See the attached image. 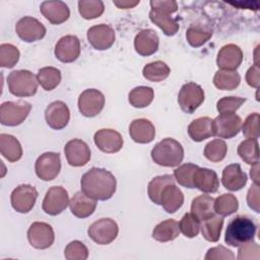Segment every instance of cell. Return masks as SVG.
I'll use <instances>...</instances> for the list:
<instances>
[{"label": "cell", "instance_id": "6da1fadb", "mask_svg": "<svg viewBox=\"0 0 260 260\" xmlns=\"http://www.w3.org/2000/svg\"><path fill=\"white\" fill-rule=\"evenodd\" d=\"M81 191L94 200H108L116 192V178L101 168H91L81 177Z\"/></svg>", "mask_w": 260, "mask_h": 260}, {"label": "cell", "instance_id": "7a4b0ae2", "mask_svg": "<svg viewBox=\"0 0 260 260\" xmlns=\"http://www.w3.org/2000/svg\"><path fill=\"white\" fill-rule=\"evenodd\" d=\"M257 225L255 221L246 215H238L233 218L225 230L224 242L232 247H240L253 241Z\"/></svg>", "mask_w": 260, "mask_h": 260}, {"label": "cell", "instance_id": "3957f363", "mask_svg": "<svg viewBox=\"0 0 260 260\" xmlns=\"http://www.w3.org/2000/svg\"><path fill=\"white\" fill-rule=\"evenodd\" d=\"M152 160L161 167L179 166L184 158V148L173 138H165L154 145L150 152Z\"/></svg>", "mask_w": 260, "mask_h": 260}, {"label": "cell", "instance_id": "277c9868", "mask_svg": "<svg viewBox=\"0 0 260 260\" xmlns=\"http://www.w3.org/2000/svg\"><path fill=\"white\" fill-rule=\"evenodd\" d=\"M9 92L15 96H32L38 90L37 76L29 70H14L7 77Z\"/></svg>", "mask_w": 260, "mask_h": 260}, {"label": "cell", "instance_id": "5b68a950", "mask_svg": "<svg viewBox=\"0 0 260 260\" xmlns=\"http://www.w3.org/2000/svg\"><path fill=\"white\" fill-rule=\"evenodd\" d=\"M31 110L29 103L25 101L5 102L0 106V123L5 126L20 125Z\"/></svg>", "mask_w": 260, "mask_h": 260}, {"label": "cell", "instance_id": "8992f818", "mask_svg": "<svg viewBox=\"0 0 260 260\" xmlns=\"http://www.w3.org/2000/svg\"><path fill=\"white\" fill-rule=\"evenodd\" d=\"M119 228L112 218H101L92 222L88 230V237L99 245H109L118 236Z\"/></svg>", "mask_w": 260, "mask_h": 260}, {"label": "cell", "instance_id": "52a82bcc", "mask_svg": "<svg viewBox=\"0 0 260 260\" xmlns=\"http://www.w3.org/2000/svg\"><path fill=\"white\" fill-rule=\"evenodd\" d=\"M204 101V90L195 82H187L182 85L179 94L178 103L183 112L192 114Z\"/></svg>", "mask_w": 260, "mask_h": 260}, {"label": "cell", "instance_id": "ba28073f", "mask_svg": "<svg viewBox=\"0 0 260 260\" xmlns=\"http://www.w3.org/2000/svg\"><path fill=\"white\" fill-rule=\"evenodd\" d=\"M38 198L37 189L28 184L17 186L11 193L10 202L12 208L19 213H27L35 206Z\"/></svg>", "mask_w": 260, "mask_h": 260}, {"label": "cell", "instance_id": "9c48e42d", "mask_svg": "<svg viewBox=\"0 0 260 260\" xmlns=\"http://www.w3.org/2000/svg\"><path fill=\"white\" fill-rule=\"evenodd\" d=\"M213 135L219 138H233L240 132L242 128V119L235 113L219 114L212 120Z\"/></svg>", "mask_w": 260, "mask_h": 260}, {"label": "cell", "instance_id": "30bf717a", "mask_svg": "<svg viewBox=\"0 0 260 260\" xmlns=\"http://www.w3.org/2000/svg\"><path fill=\"white\" fill-rule=\"evenodd\" d=\"M61 159L57 152H45L41 154L35 164L37 176L43 181H52L60 173Z\"/></svg>", "mask_w": 260, "mask_h": 260}, {"label": "cell", "instance_id": "8fae6325", "mask_svg": "<svg viewBox=\"0 0 260 260\" xmlns=\"http://www.w3.org/2000/svg\"><path fill=\"white\" fill-rule=\"evenodd\" d=\"M104 106L105 95L94 88L85 89L78 98V110L84 117H95L102 112Z\"/></svg>", "mask_w": 260, "mask_h": 260}, {"label": "cell", "instance_id": "7c38bea8", "mask_svg": "<svg viewBox=\"0 0 260 260\" xmlns=\"http://www.w3.org/2000/svg\"><path fill=\"white\" fill-rule=\"evenodd\" d=\"M27 240L36 249H48L55 241L53 228L47 222L36 221L30 224L27 231Z\"/></svg>", "mask_w": 260, "mask_h": 260}, {"label": "cell", "instance_id": "4fadbf2b", "mask_svg": "<svg viewBox=\"0 0 260 260\" xmlns=\"http://www.w3.org/2000/svg\"><path fill=\"white\" fill-rule=\"evenodd\" d=\"M69 205L68 192L61 186L51 187L43 200L42 208L50 215L60 214Z\"/></svg>", "mask_w": 260, "mask_h": 260}, {"label": "cell", "instance_id": "5bb4252c", "mask_svg": "<svg viewBox=\"0 0 260 260\" xmlns=\"http://www.w3.org/2000/svg\"><path fill=\"white\" fill-rule=\"evenodd\" d=\"M15 31L23 42L31 43L42 40L45 37L46 27L37 18L31 16H24L17 21L15 25Z\"/></svg>", "mask_w": 260, "mask_h": 260}, {"label": "cell", "instance_id": "9a60e30c", "mask_svg": "<svg viewBox=\"0 0 260 260\" xmlns=\"http://www.w3.org/2000/svg\"><path fill=\"white\" fill-rule=\"evenodd\" d=\"M87 41L90 46L99 51H104L111 48L115 42V30L108 24H98L88 28Z\"/></svg>", "mask_w": 260, "mask_h": 260}, {"label": "cell", "instance_id": "2e32d148", "mask_svg": "<svg viewBox=\"0 0 260 260\" xmlns=\"http://www.w3.org/2000/svg\"><path fill=\"white\" fill-rule=\"evenodd\" d=\"M80 41L77 37L68 35L62 37L55 46V56L63 63H71L80 55Z\"/></svg>", "mask_w": 260, "mask_h": 260}, {"label": "cell", "instance_id": "e0dca14e", "mask_svg": "<svg viewBox=\"0 0 260 260\" xmlns=\"http://www.w3.org/2000/svg\"><path fill=\"white\" fill-rule=\"evenodd\" d=\"M67 162L72 167H83L90 159V149L81 139H71L64 147Z\"/></svg>", "mask_w": 260, "mask_h": 260}, {"label": "cell", "instance_id": "ac0fdd59", "mask_svg": "<svg viewBox=\"0 0 260 260\" xmlns=\"http://www.w3.org/2000/svg\"><path fill=\"white\" fill-rule=\"evenodd\" d=\"M45 119L52 129L61 130L65 128L70 119V112L67 105L62 101L51 103L46 108Z\"/></svg>", "mask_w": 260, "mask_h": 260}, {"label": "cell", "instance_id": "d6986e66", "mask_svg": "<svg viewBox=\"0 0 260 260\" xmlns=\"http://www.w3.org/2000/svg\"><path fill=\"white\" fill-rule=\"evenodd\" d=\"M243 61V52L235 44H228L218 51L216 64L220 70L236 71Z\"/></svg>", "mask_w": 260, "mask_h": 260}, {"label": "cell", "instance_id": "ffe728a7", "mask_svg": "<svg viewBox=\"0 0 260 260\" xmlns=\"http://www.w3.org/2000/svg\"><path fill=\"white\" fill-rule=\"evenodd\" d=\"M93 141L98 148L106 153L118 152L123 146L122 135L114 129H101L94 133Z\"/></svg>", "mask_w": 260, "mask_h": 260}, {"label": "cell", "instance_id": "44dd1931", "mask_svg": "<svg viewBox=\"0 0 260 260\" xmlns=\"http://www.w3.org/2000/svg\"><path fill=\"white\" fill-rule=\"evenodd\" d=\"M40 11L44 17L52 24L65 22L70 16V10L63 1H44L40 6Z\"/></svg>", "mask_w": 260, "mask_h": 260}, {"label": "cell", "instance_id": "7402d4cb", "mask_svg": "<svg viewBox=\"0 0 260 260\" xmlns=\"http://www.w3.org/2000/svg\"><path fill=\"white\" fill-rule=\"evenodd\" d=\"M158 36L150 28L140 30L134 39L135 51L141 56H150L158 49Z\"/></svg>", "mask_w": 260, "mask_h": 260}, {"label": "cell", "instance_id": "603a6c76", "mask_svg": "<svg viewBox=\"0 0 260 260\" xmlns=\"http://www.w3.org/2000/svg\"><path fill=\"white\" fill-rule=\"evenodd\" d=\"M193 185L204 193H215L219 187L217 174L210 169L197 168L193 174Z\"/></svg>", "mask_w": 260, "mask_h": 260}, {"label": "cell", "instance_id": "cb8c5ba5", "mask_svg": "<svg viewBox=\"0 0 260 260\" xmlns=\"http://www.w3.org/2000/svg\"><path fill=\"white\" fill-rule=\"evenodd\" d=\"M248 177L242 171L239 164H232L226 166L222 171L221 183L223 187L230 191H239L247 184Z\"/></svg>", "mask_w": 260, "mask_h": 260}, {"label": "cell", "instance_id": "d4e9b609", "mask_svg": "<svg viewBox=\"0 0 260 260\" xmlns=\"http://www.w3.org/2000/svg\"><path fill=\"white\" fill-rule=\"evenodd\" d=\"M129 134L137 143H149L154 139L155 128L147 119H135L129 126Z\"/></svg>", "mask_w": 260, "mask_h": 260}, {"label": "cell", "instance_id": "484cf974", "mask_svg": "<svg viewBox=\"0 0 260 260\" xmlns=\"http://www.w3.org/2000/svg\"><path fill=\"white\" fill-rule=\"evenodd\" d=\"M69 207L73 215L78 218H85L95 210L96 200L88 197L82 191L76 192L69 201Z\"/></svg>", "mask_w": 260, "mask_h": 260}, {"label": "cell", "instance_id": "4316f807", "mask_svg": "<svg viewBox=\"0 0 260 260\" xmlns=\"http://www.w3.org/2000/svg\"><path fill=\"white\" fill-rule=\"evenodd\" d=\"M183 203V192L175 184H170L162 190L159 197V205H161L168 213L176 212L181 208Z\"/></svg>", "mask_w": 260, "mask_h": 260}, {"label": "cell", "instance_id": "83f0119b", "mask_svg": "<svg viewBox=\"0 0 260 260\" xmlns=\"http://www.w3.org/2000/svg\"><path fill=\"white\" fill-rule=\"evenodd\" d=\"M188 134L190 138L196 142L214 136L212 119L209 117H201L193 120L188 126Z\"/></svg>", "mask_w": 260, "mask_h": 260}, {"label": "cell", "instance_id": "f1b7e54d", "mask_svg": "<svg viewBox=\"0 0 260 260\" xmlns=\"http://www.w3.org/2000/svg\"><path fill=\"white\" fill-rule=\"evenodd\" d=\"M191 213L200 221L214 216V198L209 195H200L193 199Z\"/></svg>", "mask_w": 260, "mask_h": 260}, {"label": "cell", "instance_id": "f546056e", "mask_svg": "<svg viewBox=\"0 0 260 260\" xmlns=\"http://www.w3.org/2000/svg\"><path fill=\"white\" fill-rule=\"evenodd\" d=\"M0 151L10 162H15L22 156V148L19 141L10 134H0Z\"/></svg>", "mask_w": 260, "mask_h": 260}, {"label": "cell", "instance_id": "4dcf8cb0", "mask_svg": "<svg viewBox=\"0 0 260 260\" xmlns=\"http://www.w3.org/2000/svg\"><path fill=\"white\" fill-rule=\"evenodd\" d=\"M180 234L179 223L175 219H167L158 224L152 231V238L157 242H170L175 240Z\"/></svg>", "mask_w": 260, "mask_h": 260}, {"label": "cell", "instance_id": "1f68e13d", "mask_svg": "<svg viewBox=\"0 0 260 260\" xmlns=\"http://www.w3.org/2000/svg\"><path fill=\"white\" fill-rule=\"evenodd\" d=\"M149 18L164 31L166 36H174L179 30V23L169 13L159 12L151 9L149 11Z\"/></svg>", "mask_w": 260, "mask_h": 260}, {"label": "cell", "instance_id": "d6a6232c", "mask_svg": "<svg viewBox=\"0 0 260 260\" xmlns=\"http://www.w3.org/2000/svg\"><path fill=\"white\" fill-rule=\"evenodd\" d=\"M241 76L237 71L218 70L213 76V84L221 90H233L239 86Z\"/></svg>", "mask_w": 260, "mask_h": 260}, {"label": "cell", "instance_id": "836d02e7", "mask_svg": "<svg viewBox=\"0 0 260 260\" xmlns=\"http://www.w3.org/2000/svg\"><path fill=\"white\" fill-rule=\"evenodd\" d=\"M170 67L162 61H154L146 64L142 69L145 79L152 82H159L168 78L170 75Z\"/></svg>", "mask_w": 260, "mask_h": 260}, {"label": "cell", "instance_id": "e575fe53", "mask_svg": "<svg viewBox=\"0 0 260 260\" xmlns=\"http://www.w3.org/2000/svg\"><path fill=\"white\" fill-rule=\"evenodd\" d=\"M154 98L153 89L149 86L134 87L128 95V101L134 108H145L149 106Z\"/></svg>", "mask_w": 260, "mask_h": 260}, {"label": "cell", "instance_id": "d590c367", "mask_svg": "<svg viewBox=\"0 0 260 260\" xmlns=\"http://www.w3.org/2000/svg\"><path fill=\"white\" fill-rule=\"evenodd\" d=\"M37 78L45 90H52L57 87L61 81V71L55 67H43L38 71Z\"/></svg>", "mask_w": 260, "mask_h": 260}, {"label": "cell", "instance_id": "8d00e7d4", "mask_svg": "<svg viewBox=\"0 0 260 260\" xmlns=\"http://www.w3.org/2000/svg\"><path fill=\"white\" fill-rule=\"evenodd\" d=\"M238 154L248 165L259 162V146L257 139L247 138L238 146Z\"/></svg>", "mask_w": 260, "mask_h": 260}, {"label": "cell", "instance_id": "74e56055", "mask_svg": "<svg viewBox=\"0 0 260 260\" xmlns=\"http://www.w3.org/2000/svg\"><path fill=\"white\" fill-rule=\"evenodd\" d=\"M170 184H175V178L172 175H162L153 178L147 187V194L149 199L159 205V197L162 190Z\"/></svg>", "mask_w": 260, "mask_h": 260}, {"label": "cell", "instance_id": "f35d334b", "mask_svg": "<svg viewBox=\"0 0 260 260\" xmlns=\"http://www.w3.org/2000/svg\"><path fill=\"white\" fill-rule=\"evenodd\" d=\"M223 225V218L221 216H212L200 225L201 234L203 238L208 242H217L220 237V233Z\"/></svg>", "mask_w": 260, "mask_h": 260}, {"label": "cell", "instance_id": "ab89813d", "mask_svg": "<svg viewBox=\"0 0 260 260\" xmlns=\"http://www.w3.org/2000/svg\"><path fill=\"white\" fill-rule=\"evenodd\" d=\"M239 208V201L235 195L225 193L214 199V211L220 216H229Z\"/></svg>", "mask_w": 260, "mask_h": 260}, {"label": "cell", "instance_id": "60d3db41", "mask_svg": "<svg viewBox=\"0 0 260 260\" xmlns=\"http://www.w3.org/2000/svg\"><path fill=\"white\" fill-rule=\"evenodd\" d=\"M105 10L101 0H80L78 1V11L84 19H93L100 17Z\"/></svg>", "mask_w": 260, "mask_h": 260}, {"label": "cell", "instance_id": "b9f144b4", "mask_svg": "<svg viewBox=\"0 0 260 260\" xmlns=\"http://www.w3.org/2000/svg\"><path fill=\"white\" fill-rule=\"evenodd\" d=\"M226 151L228 146L223 140L213 139L205 145L203 153L208 160L212 162H218L225 157Z\"/></svg>", "mask_w": 260, "mask_h": 260}, {"label": "cell", "instance_id": "7bdbcfd3", "mask_svg": "<svg viewBox=\"0 0 260 260\" xmlns=\"http://www.w3.org/2000/svg\"><path fill=\"white\" fill-rule=\"evenodd\" d=\"M212 37V30L205 29L198 25L190 26L186 31V39L190 46L194 48L201 47Z\"/></svg>", "mask_w": 260, "mask_h": 260}, {"label": "cell", "instance_id": "ee69618b", "mask_svg": "<svg viewBox=\"0 0 260 260\" xmlns=\"http://www.w3.org/2000/svg\"><path fill=\"white\" fill-rule=\"evenodd\" d=\"M197 168L198 166L194 164H184L174 171V178L179 183V185L192 189L194 188L193 174Z\"/></svg>", "mask_w": 260, "mask_h": 260}, {"label": "cell", "instance_id": "f6af8a7d", "mask_svg": "<svg viewBox=\"0 0 260 260\" xmlns=\"http://www.w3.org/2000/svg\"><path fill=\"white\" fill-rule=\"evenodd\" d=\"M18 49L11 44H1L0 46V66L12 68L19 60Z\"/></svg>", "mask_w": 260, "mask_h": 260}, {"label": "cell", "instance_id": "bcb514c9", "mask_svg": "<svg viewBox=\"0 0 260 260\" xmlns=\"http://www.w3.org/2000/svg\"><path fill=\"white\" fill-rule=\"evenodd\" d=\"M180 232L187 238H194L199 234L200 220L197 219L191 212L184 214L179 222Z\"/></svg>", "mask_w": 260, "mask_h": 260}, {"label": "cell", "instance_id": "7dc6e473", "mask_svg": "<svg viewBox=\"0 0 260 260\" xmlns=\"http://www.w3.org/2000/svg\"><path fill=\"white\" fill-rule=\"evenodd\" d=\"M64 256L67 260H85L88 257V250L82 242L72 241L66 246Z\"/></svg>", "mask_w": 260, "mask_h": 260}, {"label": "cell", "instance_id": "c3c4849f", "mask_svg": "<svg viewBox=\"0 0 260 260\" xmlns=\"http://www.w3.org/2000/svg\"><path fill=\"white\" fill-rule=\"evenodd\" d=\"M246 102V99L240 96H224L216 103V109L219 114L236 113V111Z\"/></svg>", "mask_w": 260, "mask_h": 260}, {"label": "cell", "instance_id": "681fc988", "mask_svg": "<svg viewBox=\"0 0 260 260\" xmlns=\"http://www.w3.org/2000/svg\"><path fill=\"white\" fill-rule=\"evenodd\" d=\"M242 131L246 138L251 139H258L260 135L259 131V114L258 113H252L250 114L244 124H242Z\"/></svg>", "mask_w": 260, "mask_h": 260}, {"label": "cell", "instance_id": "f907efd6", "mask_svg": "<svg viewBox=\"0 0 260 260\" xmlns=\"http://www.w3.org/2000/svg\"><path fill=\"white\" fill-rule=\"evenodd\" d=\"M206 260H220V259H235V255L233 254V252L229 249H226L223 246H217L214 248H210L205 257Z\"/></svg>", "mask_w": 260, "mask_h": 260}, {"label": "cell", "instance_id": "816d5d0a", "mask_svg": "<svg viewBox=\"0 0 260 260\" xmlns=\"http://www.w3.org/2000/svg\"><path fill=\"white\" fill-rule=\"evenodd\" d=\"M150 6L152 10L169 14L176 12L178 9L177 2L173 0H152L150 1Z\"/></svg>", "mask_w": 260, "mask_h": 260}, {"label": "cell", "instance_id": "f5cc1de1", "mask_svg": "<svg viewBox=\"0 0 260 260\" xmlns=\"http://www.w3.org/2000/svg\"><path fill=\"white\" fill-rule=\"evenodd\" d=\"M259 194H260V191H259V185L258 184H253L251 186V188L249 189L248 191V194H247V203L249 205V207L251 209H253L255 212H260V208H259V205H260V199H259Z\"/></svg>", "mask_w": 260, "mask_h": 260}, {"label": "cell", "instance_id": "db71d44e", "mask_svg": "<svg viewBox=\"0 0 260 260\" xmlns=\"http://www.w3.org/2000/svg\"><path fill=\"white\" fill-rule=\"evenodd\" d=\"M251 252H259L258 245L252 241L239 247L238 259H252V258L257 259V257L255 255H253V253H251Z\"/></svg>", "mask_w": 260, "mask_h": 260}, {"label": "cell", "instance_id": "11a10c76", "mask_svg": "<svg viewBox=\"0 0 260 260\" xmlns=\"http://www.w3.org/2000/svg\"><path fill=\"white\" fill-rule=\"evenodd\" d=\"M259 80H260V70H259L258 64L255 63L248 69L246 73V81L250 86L258 88Z\"/></svg>", "mask_w": 260, "mask_h": 260}, {"label": "cell", "instance_id": "9f6ffc18", "mask_svg": "<svg viewBox=\"0 0 260 260\" xmlns=\"http://www.w3.org/2000/svg\"><path fill=\"white\" fill-rule=\"evenodd\" d=\"M113 3L121 8V9H128V8H133L134 6L139 4V1H126V0H122V1H113Z\"/></svg>", "mask_w": 260, "mask_h": 260}, {"label": "cell", "instance_id": "6f0895ef", "mask_svg": "<svg viewBox=\"0 0 260 260\" xmlns=\"http://www.w3.org/2000/svg\"><path fill=\"white\" fill-rule=\"evenodd\" d=\"M250 176L255 184L259 183V162L252 166V169L250 170Z\"/></svg>", "mask_w": 260, "mask_h": 260}]
</instances>
